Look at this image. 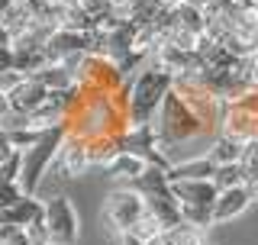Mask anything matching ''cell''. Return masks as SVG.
<instances>
[{"mask_svg":"<svg viewBox=\"0 0 258 245\" xmlns=\"http://www.w3.org/2000/svg\"><path fill=\"white\" fill-rule=\"evenodd\" d=\"M123 245H145V242H139V239H133V235H123Z\"/></svg>","mask_w":258,"mask_h":245,"instance_id":"cell-29","label":"cell"},{"mask_svg":"<svg viewBox=\"0 0 258 245\" xmlns=\"http://www.w3.org/2000/svg\"><path fill=\"white\" fill-rule=\"evenodd\" d=\"M23 197V187L20 184H7V181H0V213H4L7 207H13L16 200Z\"/></svg>","mask_w":258,"mask_h":245,"instance_id":"cell-21","label":"cell"},{"mask_svg":"<svg viewBox=\"0 0 258 245\" xmlns=\"http://www.w3.org/2000/svg\"><path fill=\"white\" fill-rule=\"evenodd\" d=\"M7 139H10V145L16 152H26V149H32V145L42 139V129H36V126H23V129H10L7 133Z\"/></svg>","mask_w":258,"mask_h":245,"instance_id":"cell-18","label":"cell"},{"mask_svg":"<svg viewBox=\"0 0 258 245\" xmlns=\"http://www.w3.org/2000/svg\"><path fill=\"white\" fill-rule=\"evenodd\" d=\"M152 129H155L158 149L165 155L171 149H177L181 142H190V139H197V136L207 133V126L187 110V103H184L174 91L161 100V110L155 113V119H152Z\"/></svg>","mask_w":258,"mask_h":245,"instance_id":"cell-2","label":"cell"},{"mask_svg":"<svg viewBox=\"0 0 258 245\" xmlns=\"http://www.w3.org/2000/svg\"><path fill=\"white\" fill-rule=\"evenodd\" d=\"M165 232V226L155 219V213L152 210H145V213L139 216V223L133 226V232H126V235H133V239H139V242H152L155 235H161Z\"/></svg>","mask_w":258,"mask_h":245,"instance_id":"cell-16","label":"cell"},{"mask_svg":"<svg viewBox=\"0 0 258 245\" xmlns=\"http://www.w3.org/2000/svg\"><path fill=\"white\" fill-rule=\"evenodd\" d=\"M174 75L161 68L155 58H149L139 68V75L129 78V129L133 126H152L155 113L161 110V100L171 94Z\"/></svg>","mask_w":258,"mask_h":245,"instance_id":"cell-1","label":"cell"},{"mask_svg":"<svg viewBox=\"0 0 258 245\" xmlns=\"http://www.w3.org/2000/svg\"><path fill=\"white\" fill-rule=\"evenodd\" d=\"M245 78H248V87L258 91V52H252L245 58Z\"/></svg>","mask_w":258,"mask_h":245,"instance_id":"cell-23","label":"cell"},{"mask_svg":"<svg viewBox=\"0 0 258 245\" xmlns=\"http://www.w3.org/2000/svg\"><path fill=\"white\" fill-rule=\"evenodd\" d=\"M64 142H68V126H48L42 129V139H39L32 149L23 152V171H20V187L23 194H36V187L42 184V174L45 168L55 161V155L64 149Z\"/></svg>","mask_w":258,"mask_h":245,"instance_id":"cell-3","label":"cell"},{"mask_svg":"<svg viewBox=\"0 0 258 245\" xmlns=\"http://www.w3.org/2000/svg\"><path fill=\"white\" fill-rule=\"evenodd\" d=\"M145 197L139 191H133V187H119V191H113L107 197V219L119 229V235L133 232V226L139 223V216L145 213Z\"/></svg>","mask_w":258,"mask_h":245,"instance_id":"cell-5","label":"cell"},{"mask_svg":"<svg viewBox=\"0 0 258 245\" xmlns=\"http://www.w3.org/2000/svg\"><path fill=\"white\" fill-rule=\"evenodd\" d=\"M213 184H216V191L242 187V168H239V161H236V165H216V171H213Z\"/></svg>","mask_w":258,"mask_h":245,"instance_id":"cell-17","label":"cell"},{"mask_svg":"<svg viewBox=\"0 0 258 245\" xmlns=\"http://www.w3.org/2000/svg\"><path fill=\"white\" fill-rule=\"evenodd\" d=\"M10 152H13V145H10V139H7V133L0 129V165L10 158Z\"/></svg>","mask_w":258,"mask_h":245,"instance_id":"cell-25","label":"cell"},{"mask_svg":"<svg viewBox=\"0 0 258 245\" xmlns=\"http://www.w3.org/2000/svg\"><path fill=\"white\" fill-rule=\"evenodd\" d=\"M26 81V75L23 71H16V68H10V71H0V94H10V91H16V87Z\"/></svg>","mask_w":258,"mask_h":245,"instance_id":"cell-22","label":"cell"},{"mask_svg":"<svg viewBox=\"0 0 258 245\" xmlns=\"http://www.w3.org/2000/svg\"><path fill=\"white\" fill-rule=\"evenodd\" d=\"M29 235V242L32 245H52V232H48V223H45V213L36 219V223H29L26 229H23Z\"/></svg>","mask_w":258,"mask_h":245,"instance_id":"cell-20","label":"cell"},{"mask_svg":"<svg viewBox=\"0 0 258 245\" xmlns=\"http://www.w3.org/2000/svg\"><path fill=\"white\" fill-rule=\"evenodd\" d=\"M10 42H13L10 29H7V26H0V48H4V45H10Z\"/></svg>","mask_w":258,"mask_h":245,"instance_id":"cell-28","label":"cell"},{"mask_svg":"<svg viewBox=\"0 0 258 245\" xmlns=\"http://www.w3.org/2000/svg\"><path fill=\"white\" fill-rule=\"evenodd\" d=\"M248 203H252V194L245 187H229V191H220V197L213 203V223H229L239 213H245Z\"/></svg>","mask_w":258,"mask_h":245,"instance_id":"cell-10","label":"cell"},{"mask_svg":"<svg viewBox=\"0 0 258 245\" xmlns=\"http://www.w3.org/2000/svg\"><path fill=\"white\" fill-rule=\"evenodd\" d=\"M45 97H48V87L42 84V81H36V78H26L16 91H10L7 94V100H10V107L16 110V113H23V116H32L39 107L45 103Z\"/></svg>","mask_w":258,"mask_h":245,"instance_id":"cell-7","label":"cell"},{"mask_svg":"<svg viewBox=\"0 0 258 245\" xmlns=\"http://www.w3.org/2000/svg\"><path fill=\"white\" fill-rule=\"evenodd\" d=\"M142 171H145V161L136 158V155H129V152H119L116 158L107 165V174L113 177V181L126 184V187H133V181L142 174Z\"/></svg>","mask_w":258,"mask_h":245,"instance_id":"cell-14","label":"cell"},{"mask_svg":"<svg viewBox=\"0 0 258 245\" xmlns=\"http://www.w3.org/2000/svg\"><path fill=\"white\" fill-rule=\"evenodd\" d=\"M16 7V0H0V26H4V20H7V13H10Z\"/></svg>","mask_w":258,"mask_h":245,"instance_id":"cell-27","label":"cell"},{"mask_svg":"<svg viewBox=\"0 0 258 245\" xmlns=\"http://www.w3.org/2000/svg\"><path fill=\"white\" fill-rule=\"evenodd\" d=\"M20 171H23V152H10V158L0 165V181L7 184H20Z\"/></svg>","mask_w":258,"mask_h":245,"instance_id":"cell-19","label":"cell"},{"mask_svg":"<svg viewBox=\"0 0 258 245\" xmlns=\"http://www.w3.org/2000/svg\"><path fill=\"white\" fill-rule=\"evenodd\" d=\"M13 68V45L0 48V71H10Z\"/></svg>","mask_w":258,"mask_h":245,"instance_id":"cell-24","label":"cell"},{"mask_svg":"<svg viewBox=\"0 0 258 245\" xmlns=\"http://www.w3.org/2000/svg\"><path fill=\"white\" fill-rule=\"evenodd\" d=\"M242 149H245V142L229 133H216V139L210 142L207 149V158L213 161V165H236L242 158Z\"/></svg>","mask_w":258,"mask_h":245,"instance_id":"cell-13","label":"cell"},{"mask_svg":"<svg viewBox=\"0 0 258 245\" xmlns=\"http://www.w3.org/2000/svg\"><path fill=\"white\" fill-rule=\"evenodd\" d=\"M4 245H32V242H29V235L23 232V229H16V232H13V235H10V239H7Z\"/></svg>","mask_w":258,"mask_h":245,"instance_id":"cell-26","label":"cell"},{"mask_svg":"<svg viewBox=\"0 0 258 245\" xmlns=\"http://www.w3.org/2000/svg\"><path fill=\"white\" fill-rule=\"evenodd\" d=\"M239 168H242V187L252 194V200H258V139H248L245 142Z\"/></svg>","mask_w":258,"mask_h":245,"instance_id":"cell-15","label":"cell"},{"mask_svg":"<svg viewBox=\"0 0 258 245\" xmlns=\"http://www.w3.org/2000/svg\"><path fill=\"white\" fill-rule=\"evenodd\" d=\"M171 91L181 97V100L187 103V110L207 126V133L220 129V122H223V107H226V103H223L213 91H210L204 81H200V75H177Z\"/></svg>","mask_w":258,"mask_h":245,"instance_id":"cell-4","label":"cell"},{"mask_svg":"<svg viewBox=\"0 0 258 245\" xmlns=\"http://www.w3.org/2000/svg\"><path fill=\"white\" fill-rule=\"evenodd\" d=\"M42 213H45V203L36 200V194H23L13 207H7L4 213H0V223H4V226H16V229H26V226L36 223Z\"/></svg>","mask_w":258,"mask_h":245,"instance_id":"cell-9","label":"cell"},{"mask_svg":"<svg viewBox=\"0 0 258 245\" xmlns=\"http://www.w3.org/2000/svg\"><path fill=\"white\" fill-rule=\"evenodd\" d=\"M213 171H216V165L207 155H200V158L171 165L168 168V181H213Z\"/></svg>","mask_w":258,"mask_h":245,"instance_id":"cell-12","label":"cell"},{"mask_svg":"<svg viewBox=\"0 0 258 245\" xmlns=\"http://www.w3.org/2000/svg\"><path fill=\"white\" fill-rule=\"evenodd\" d=\"M61 165H64V174H68V177H78V174H84V171L91 168L87 139L68 133V142H64V149H61Z\"/></svg>","mask_w":258,"mask_h":245,"instance_id":"cell-11","label":"cell"},{"mask_svg":"<svg viewBox=\"0 0 258 245\" xmlns=\"http://www.w3.org/2000/svg\"><path fill=\"white\" fill-rule=\"evenodd\" d=\"M171 194L177 203H194V207H213L220 197L213 181H171Z\"/></svg>","mask_w":258,"mask_h":245,"instance_id":"cell-8","label":"cell"},{"mask_svg":"<svg viewBox=\"0 0 258 245\" xmlns=\"http://www.w3.org/2000/svg\"><path fill=\"white\" fill-rule=\"evenodd\" d=\"M45 223L52 232V245H75L78 242V213L68 197L45 200Z\"/></svg>","mask_w":258,"mask_h":245,"instance_id":"cell-6","label":"cell"}]
</instances>
